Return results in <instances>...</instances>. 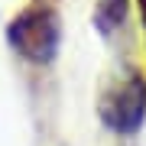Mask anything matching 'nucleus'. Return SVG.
I'll return each mask as SVG.
<instances>
[{
	"label": "nucleus",
	"mask_w": 146,
	"mask_h": 146,
	"mask_svg": "<svg viewBox=\"0 0 146 146\" xmlns=\"http://www.w3.org/2000/svg\"><path fill=\"white\" fill-rule=\"evenodd\" d=\"M127 13H130V0H98L91 13V23L101 36H114L117 29H123Z\"/></svg>",
	"instance_id": "7ed1b4c3"
},
{
	"label": "nucleus",
	"mask_w": 146,
	"mask_h": 146,
	"mask_svg": "<svg viewBox=\"0 0 146 146\" xmlns=\"http://www.w3.org/2000/svg\"><path fill=\"white\" fill-rule=\"evenodd\" d=\"M140 3V13H143V29H146V0H136Z\"/></svg>",
	"instance_id": "20e7f679"
},
{
	"label": "nucleus",
	"mask_w": 146,
	"mask_h": 146,
	"mask_svg": "<svg viewBox=\"0 0 146 146\" xmlns=\"http://www.w3.org/2000/svg\"><path fill=\"white\" fill-rule=\"evenodd\" d=\"M98 114L104 120L107 130H114L120 136H133L146 120V78L143 72H123L120 78H114L101 91L98 101Z\"/></svg>",
	"instance_id": "f03ea898"
},
{
	"label": "nucleus",
	"mask_w": 146,
	"mask_h": 146,
	"mask_svg": "<svg viewBox=\"0 0 146 146\" xmlns=\"http://www.w3.org/2000/svg\"><path fill=\"white\" fill-rule=\"evenodd\" d=\"M7 42L20 58L33 65H49L62 46V20H58L55 7L39 0V3H29L20 13H13L7 23Z\"/></svg>",
	"instance_id": "f257e3e1"
}]
</instances>
